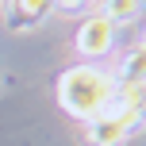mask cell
<instances>
[{
    "mask_svg": "<svg viewBox=\"0 0 146 146\" xmlns=\"http://www.w3.org/2000/svg\"><path fill=\"white\" fill-rule=\"evenodd\" d=\"M111 92H115V81H111V73L96 69V66H73L62 73L58 81V100L62 108L69 111L73 119H81V123H92V119H100L104 104L111 100Z\"/></svg>",
    "mask_w": 146,
    "mask_h": 146,
    "instance_id": "6da1fadb",
    "label": "cell"
},
{
    "mask_svg": "<svg viewBox=\"0 0 146 146\" xmlns=\"http://www.w3.org/2000/svg\"><path fill=\"white\" fill-rule=\"evenodd\" d=\"M111 38H115V27H111L104 15H92V19H85L77 27V54H85V58H100V54H108Z\"/></svg>",
    "mask_w": 146,
    "mask_h": 146,
    "instance_id": "7a4b0ae2",
    "label": "cell"
},
{
    "mask_svg": "<svg viewBox=\"0 0 146 146\" xmlns=\"http://www.w3.org/2000/svg\"><path fill=\"white\" fill-rule=\"evenodd\" d=\"M115 85H146V46L139 50H127L115 66Z\"/></svg>",
    "mask_w": 146,
    "mask_h": 146,
    "instance_id": "3957f363",
    "label": "cell"
},
{
    "mask_svg": "<svg viewBox=\"0 0 146 146\" xmlns=\"http://www.w3.org/2000/svg\"><path fill=\"white\" fill-rule=\"evenodd\" d=\"M139 8H142V0H104L100 15L115 27V23H127L131 15H139Z\"/></svg>",
    "mask_w": 146,
    "mask_h": 146,
    "instance_id": "277c9868",
    "label": "cell"
},
{
    "mask_svg": "<svg viewBox=\"0 0 146 146\" xmlns=\"http://www.w3.org/2000/svg\"><path fill=\"white\" fill-rule=\"evenodd\" d=\"M142 46H146V38H142Z\"/></svg>",
    "mask_w": 146,
    "mask_h": 146,
    "instance_id": "5b68a950",
    "label": "cell"
}]
</instances>
